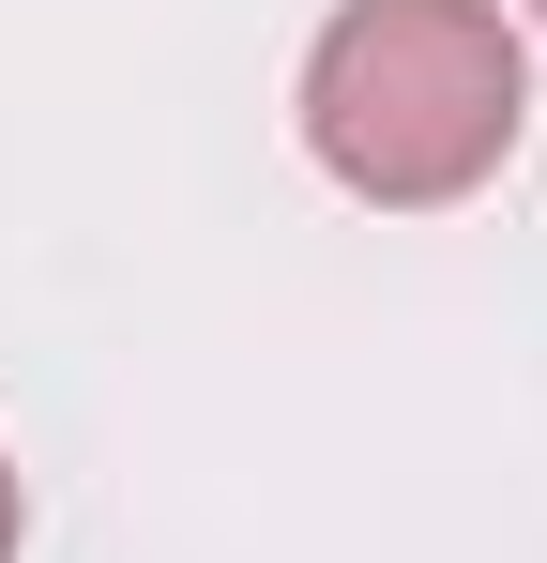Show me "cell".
Masks as SVG:
<instances>
[{
	"instance_id": "cell-1",
	"label": "cell",
	"mask_w": 547,
	"mask_h": 563,
	"mask_svg": "<svg viewBox=\"0 0 547 563\" xmlns=\"http://www.w3.org/2000/svg\"><path fill=\"white\" fill-rule=\"evenodd\" d=\"M304 153L365 213H456L533 137V46L502 0H335L304 46Z\"/></svg>"
},
{
	"instance_id": "cell-2",
	"label": "cell",
	"mask_w": 547,
	"mask_h": 563,
	"mask_svg": "<svg viewBox=\"0 0 547 563\" xmlns=\"http://www.w3.org/2000/svg\"><path fill=\"white\" fill-rule=\"evenodd\" d=\"M31 549V487H15V457H0V563Z\"/></svg>"
},
{
	"instance_id": "cell-3",
	"label": "cell",
	"mask_w": 547,
	"mask_h": 563,
	"mask_svg": "<svg viewBox=\"0 0 547 563\" xmlns=\"http://www.w3.org/2000/svg\"><path fill=\"white\" fill-rule=\"evenodd\" d=\"M533 31H547V0H533Z\"/></svg>"
}]
</instances>
